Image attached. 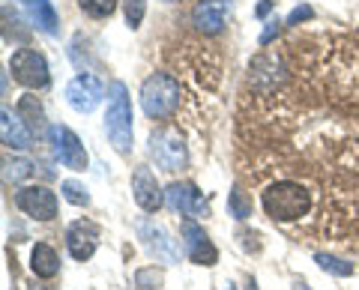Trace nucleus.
I'll list each match as a JSON object with an SVG mask.
<instances>
[{"instance_id": "6e6552de", "label": "nucleus", "mask_w": 359, "mask_h": 290, "mask_svg": "<svg viewBox=\"0 0 359 290\" xmlns=\"http://www.w3.org/2000/svg\"><path fill=\"white\" fill-rule=\"evenodd\" d=\"M48 138L54 144V153H57V159L66 165V168H72V171H84L87 168V150H84V144L78 141V135H75L72 129L51 126L48 129Z\"/></svg>"}, {"instance_id": "f03ea898", "label": "nucleus", "mask_w": 359, "mask_h": 290, "mask_svg": "<svg viewBox=\"0 0 359 290\" xmlns=\"http://www.w3.org/2000/svg\"><path fill=\"white\" fill-rule=\"evenodd\" d=\"M180 99H183V87L168 72H153L141 84V108L150 120H168L180 108Z\"/></svg>"}, {"instance_id": "f3484780", "label": "nucleus", "mask_w": 359, "mask_h": 290, "mask_svg": "<svg viewBox=\"0 0 359 290\" xmlns=\"http://www.w3.org/2000/svg\"><path fill=\"white\" fill-rule=\"evenodd\" d=\"M21 6L27 9L30 21L36 25L42 33H48V36H54L57 33V13H54L51 0H21Z\"/></svg>"}, {"instance_id": "a211bd4d", "label": "nucleus", "mask_w": 359, "mask_h": 290, "mask_svg": "<svg viewBox=\"0 0 359 290\" xmlns=\"http://www.w3.org/2000/svg\"><path fill=\"white\" fill-rule=\"evenodd\" d=\"M18 117L27 123V129L33 132V135H39V132L51 129V126H45V111H42V105L33 96H25L18 102Z\"/></svg>"}, {"instance_id": "5701e85b", "label": "nucleus", "mask_w": 359, "mask_h": 290, "mask_svg": "<svg viewBox=\"0 0 359 290\" xmlns=\"http://www.w3.org/2000/svg\"><path fill=\"white\" fill-rule=\"evenodd\" d=\"M144 9H147V0H126V25H129L132 30L141 27Z\"/></svg>"}, {"instance_id": "393cba45", "label": "nucleus", "mask_w": 359, "mask_h": 290, "mask_svg": "<svg viewBox=\"0 0 359 290\" xmlns=\"http://www.w3.org/2000/svg\"><path fill=\"white\" fill-rule=\"evenodd\" d=\"M306 18H311V6H297L294 13L287 15V25H299V21H306Z\"/></svg>"}, {"instance_id": "20e7f679", "label": "nucleus", "mask_w": 359, "mask_h": 290, "mask_svg": "<svg viewBox=\"0 0 359 290\" xmlns=\"http://www.w3.org/2000/svg\"><path fill=\"white\" fill-rule=\"evenodd\" d=\"M9 72L18 84H25L27 90H42V87H48L51 75H48V63L39 51L33 48H18L13 51V57H9Z\"/></svg>"}, {"instance_id": "4468645a", "label": "nucleus", "mask_w": 359, "mask_h": 290, "mask_svg": "<svg viewBox=\"0 0 359 290\" xmlns=\"http://www.w3.org/2000/svg\"><path fill=\"white\" fill-rule=\"evenodd\" d=\"M0 138L9 150H27L30 141H33V132L25 126V120L18 114H13L9 108L0 111Z\"/></svg>"}, {"instance_id": "f8f14e48", "label": "nucleus", "mask_w": 359, "mask_h": 290, "mask_svg": "<svg viewBox=\"0 0 359 290\" xmlns=\"http://www.w3.org/2000/svg\"><path fill=\"white\" fill-rule=\"evenodd\" d=\"M132 195H135V204H138L144 213H156L162 204H165V195L159 183H156V177L147 171V168H138L132 177Z\"/></svg>"}, {"instance_id": "dca6fc26", "label": "nucleus", "mask_w": 359, "mask_h": 290, "mask_svg": "<svg viewBox=\"0 0 359 290\" xmlns=\"http://www.w3.org/2000/svg\"><path fill=\"white\" fill-rule=\"evenodd\" d=\"M30 270H33L36 278H54L60 272L57 251H54L51 245H45V242H36L33 245V251H30Z\"/></svg>"}, {"instance_id": "b1692460", "label": "nucleus", "mask_w": 359, "mask_h": 290, "mask_svg": "<svg viewBox=\"0 0 359 290\" xmlns=\"http://www.w3.org/2000/svg\"><path fill=\"white\" fill-rule=\"evenodd\" d=\"M30 174V162L27 159H9L6 162V180H25Z\"/></svg>"}, {"instance_id": "7ed1b4c3", "label": "nucleus", "mask_w": 359, "mask_h": 290, "mask_svg": "<svg viewBox=\"0 0 359 290\" xmlns=\"http://www.w3.org/2000/svg\"><path fill=\"white\" fill-rule=\"evenodd\" d=\"M105 132L117 153H129L132 150V102H129V90L123 81L111 84V96H108V114H105Z\"/></svg>"}, {"instance_id": "a878e982", "label": "nucleus", "mask_w": 359, "mask_h": 290, "mask_svg": "<svg viewBox=\"0 0 359 290\" xmlns=\"http://www.w3.org/2000/svg\"><path fill=\"white\" fill-rule=\"evenodd\" d=\"M278 27H282V21H278V18H273V21H269V25L264 27V33H261V46H266V42L276 36V33H278Z\"/></svg>"}, {"instance_id": "bb28decb", "label": "nucleus", "mask_w": 359, "mask_h": 290, "mask_svg": "<svg viewBox=\"0 0 359 290\" xmlns=\"http://www.w3.org/2000/svg\"><path fill=\"white\" fill-rule=\"evenodd\" d=\"M269 9H273V0H264V4H261V6H257V15H266V13H269Z\"/></svg>"}, {"instance_id": "412c9836", "label": "nucleus", "mask_w": 359, "mask_h": 290, "mask_svg": "<svg viewBox=\"0 0 359 290\" xmlns=\"http://www.w3.org/2000/svg\"><path fill=\"white\" fill-rule=\"evenodd\" d=\"M228 209H231V216L233 219H249L252 216V200L249 198H245L243 192H240V188H233V192L228 195Z\"/></svg>"}, {"instance_id": "9b49d317", "label": "nucleus", "mask_w": 359, "mask_h": 290, "mask_svg": "<svg viewBox=\"0 0 359 290\" xmlns=\"http://www.w3.org/2000/svg\"><path fill=\"white\" fill-rule=\"evenodd\" d=\"M96 245H99V228L93 221L78 219L75 225H69V230H66V251H69L75 261H90Z\"/></svg>"}, {"instance_id": "aec40b11", "label": "nucleus", "mask_w": 359, "mask_h": 290, "mask_svg": "<svg viewBox=\"0 0 359 290\" xmlns=\"http://www.w3.org/2000/svg\"><path fill=\"white\" fill-rule=\"evenodd\" d=\"M314 263L332 275H353V266L344 263L341 258H335V254H314Z\"/></svg>"}, {"instance_id": "cd10ccee", "label": "nucleus", "mask_w": 359, "mask_h": 290, "mask_svg": "<svg viewBox=\"0 0 359 290\" xmlns=\"http://www.w3.org/2000/svg\"><path fill=\"white\" fill-rule=\"evenodd\" d=\"M294 290H311V287H309L306 282H297V284H294Z\"/></svg>"}, {"instance_id": "4be33fe9", "label": "nucleus", "mask_w": 359, "mask_h": 290, "mask_svg": "<svg viewBox=\"0 0 359 290\" xmlns=\"http://www.w3.org/2000/svg\"><path fill=\"white\" fill-rule=\"evenodd\" d=\"M60 192H63V198L69 200L72 207H87V204H90V195H87V188H84L81 183H75V180H66V183L60 186Z\"/></svg>"}, {"instance_id": "c85d7f7f", "label": "nucleus", "mask_w": 359, "mask_h": 290, "mask_svg": "<svg viewBox=\"0 0 359 290\" xmlns=\"http://www.w3.org/2000/svg\"><path fill=\"white\" fill-rule=\"evenodd\" d=\"M249 290H257V284H255V282H252V278H249Z\"/></svg>"}, {"instance_id": "f257e3e1", "label": "nucleus", "mask_w": 359, "mask_h": 290, "mask_svg": "<svg viewBox=\"0 0 359 290\" xmlns=\"http://www.w3.org/2000/svg\"><path fill=\"white\" fill-rule=\"evenodd\" d=\"M264 209L273 221H299L311 209V192L294 180H278L264 192Z\"/></svg>"}, {"instance_id": "39448f33", "label": "nucleus", "mask_w": 359, "mask_h": 290, "mask_svg": "<svg viewBox=\"0 0 359 290\" xmlns=\"http://www.w3.org/2000/svg\"><path fill=\"white\" fill-rule=\"evenodd\" d=\"M150 156L156 162V168H162L168 174H174L180 168H186L189 162V153H186V144L183 138L177 135V132H156L150 138Z\"/></svg>"}, {"instance_id": "1a4fd4ad", "label": "nucleus", "mask_w": 359, "mask_h": 290, "mask_svg": "<svg viewBox=\"0 0 359 290\" xmlns=\"http://www.w3.org/2000/svg\"><path fill=\"white\" fill-rule=\"evenodd\" d=\"M165 200L174 213L186 216V219H198V216H207V200L201 198V192L192 183H171L165 192Z\"/></svg>"}, {"instance_id": "9d476101", "label": "nucleus", "mask_w": 359, "mask_h": 290, "mask_svg": "<svg viewBox=\"0 0 359 290\" xmlns=\"http://www.w3.org/2000/svg\"><path fill=\"white\" fill-rule=\"evenodd\" d=\"M183 245H186L189 261L198 263V266H212V263L219 261L216 245L210 242V237L204 233V228L195 225L192 219H186V221H183Z\"/></svg>"}, {"instance_id": "2eb2a0df", "label": "nucleus", "mask_w": 359, "mask_h": 290, "mask_svg": "<svg viewBox=\"0 0 359 290\" xmlns=\"http://www.w3.org/2000/svg\"><path fill=\"white\" fill-rule=\"evenodd\" d=\"M138 233L147 242V249L156 254V258H162L165 263H177L180 261V249L174 245V240H168V233L162 228L150 225V221H138Z\"/></svg>"}, {"instance_id": "423d86ee", "label": "nucleus", "mask_w": 359, "mask_h": 290, "mask_svg": "<svg viewBox=\"0 0 359 290\" xmlns=\"http://www.w3.org/2000/svg\"><path fill=\"white\" fill-rule=\"evenodd\" d=\"M15 207L36 221H51L57 216V195L45 186H25L15 192Z\"/></svg>"}, {"instance_id": "ddd939ff", "label": "nucleus", "mask_w": 359, "mask_h": 290, "mask_svg": "<svg viewBox=\"0 0 359 290\" xmlns=\"http://www.w3.org/2000/svg\"><path fill=\"white\" fill-rule=\"evenodd\" d=\"M228 0H201L192 9V25L204 33H219L224 27V15H228Z\"/></svg>"}, {"instance_id": "6ab92c4d", "label": "nucleus", "mask_w": 359, "mask_h": 290, "mask_svg": "<svg viewBox=\"0 0 359 290\" xmlns=\"http://www.w3.org/2000/svg\"><path fill=\"white\" fill-rule=\"evenodd\" d=\"M78 6L90 18H108L117 9V0H78Z\"/></svg>"}, {"instance_id": "0eeeda50", "label": "nucleus", "mask_w": 359, "mask_h": 290, "mask_svg": "<svg viewBox=\"0 0 359 290\" xmlns=\"http://www.w3.org/2000/svg\"><path fill=\"white\" fill-rule=\"evenodd\" d=\"M105 96V87L99 81L96 75H75L69 84H66V102H69L72 111L78 114H90V111H96L99 102H102Z\"/></svg>"}, {"instance_id": "c756f323", "label": "nucleus", "mask_w": 359, "mask_h": 290, "mask_svg": "<svg viewBox=\"0 0 359 290\" xmlns=\"http://www.w3.org/2000/svg\"><path fill=\"white\" fill-rule=\"evenodd\" d=\"M165 4H174V0H165Z\"/></svg>"}]
</instances>
